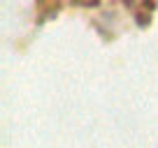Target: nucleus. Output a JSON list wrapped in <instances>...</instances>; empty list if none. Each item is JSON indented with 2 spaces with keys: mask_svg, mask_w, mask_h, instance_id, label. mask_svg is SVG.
Here are the masks:
<instances>
[]
</instances>
